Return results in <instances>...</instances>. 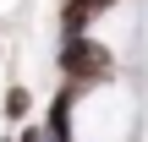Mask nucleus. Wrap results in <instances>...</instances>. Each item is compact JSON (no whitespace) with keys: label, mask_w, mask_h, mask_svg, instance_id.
<instances>
[{"label":"nucleus","mask_w":148,"mask_h":142,"mask_svg":"<svg viewBox=\"0 0 148 142\" xmlns=\"http://www.w3.org/2000/svg\"><path fill=\"white\" fill-rule=\"evenodd\" d=\"M0 115H5V126H22V120L33 115V93H27L22 82H11V88L0 93Z\"/></svg>","instance_id":"7ed1b4c3"},{"label":"nucleus","mask_w":148,"mask_h":142,"mask_svg":"<svg viewBox=\"0 0 148 142\" xmlns=\"http://www.w3.org/2000/svg\"><path fill=\"white\" fill-rule=\"evenodd\" d=\"M16 142H49V131H44V126H22V137Z\"/></svg>","instance_id":"20e7f679"},{"label":"nucleus","mask_w":148,"mask_h":142,"mask_svg":"<svg viewBox=\"0 0 148 142\" xmlns=\"http://www.w3.org/2000/svg\"><path fill=\"white\" fill-rule=\"evenodd\" d=\"M55 66H60V77L99 88V82H110V77H115V49H110V44H99L93 33H71V38H60Z\"/></svg>","instance_id":"f257e3e1"},{"label":"nucleus","mask_w":148,"mask_h":142,"mask_svg":"<svg viewBox=\"0 0 148 142\" xmlns=\"http://www.w3.org/2000/svg\"><path fill=\"white\" fill-rule=\"evenodd\" d=\"M0 142H16V137H11V131H5V137H0Z\"/></svg>","instance_id":"39448f33"},{"label":"nucleus","mask_w":148,"mask_h":142,"mask_svg":"<svg viewBox=\"0 0 148 142\" xmlns=\"http://www.w3.org/2000/svg\"><path fill=\"white\" fill-rule=\"evenodd\" d=\"M121 0H60V16H55V27H60V38H71V33H93V22L104 16V11H115Z\"/></svg>","instance_id":"f03ea898"}]
</instances>
